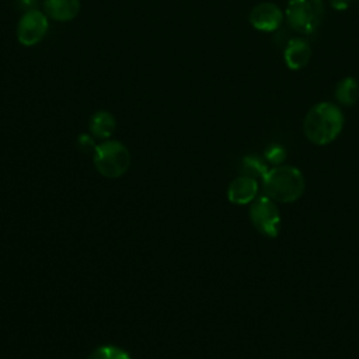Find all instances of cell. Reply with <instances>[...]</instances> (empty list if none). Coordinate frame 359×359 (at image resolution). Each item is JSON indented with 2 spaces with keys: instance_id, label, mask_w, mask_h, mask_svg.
<instances>
[{
  "instance_id": "6da1fadb",
  "label": "cell",
  "mask_w": 359,
  "mask_h": 359,
  "mask_svg": "<svg viewBox=\"0 0 359 359\" xmlns=\"http://www.w3.org/2000/svg\"><path fill=\"white\" fill-rule=\"evenodd\" d=\"M344 128V114L332 102H318L313 105L303 121L306 137L318 146L334 142Z\"/></svg>"
},
{
  "instance_id": "7a4b0ae2",
  "label": "cell",
  "mask_w": 359,
  "mask_h": 359,
  "mask_svg": "<svg viewBox=\"0 0 359 359\" xmlns=\"http://www.w3.org/2000/svg\"><path fill=\"white\" fill-rule=\"evenodd\" d=\"M262 181L265 195L276 202H294L304 192V177L292 165H278L268 170Z\"/></svg>"
},
{
  "instance_id": "3957f363",
  "label": "cell",
  "mask_w": 359,
  "mask_h": 359,
  "mask_svg": "<svg viewBox=\"0 0 359 359\" xmlns=\"http://www.w3.org/2000/svg\"><path fill=\"white\" fill-rule=\"evenodd\" d=\"M285 18L289 27L302 35L317 31L324 18L323 0H289Z\"/></svg>"
},
{
  "instance_id": "277c9868",
  "label": "cell",
  "mask_w": 359,
  "mask_h": 359,
  "mask_svg": "<svg viewBox=\"0 0 359 359\" xmlns=\"http://www.w3.org/2000/svg\"><path fill=\"white\" fill-rule=\"evenodd\" d=\"M94 165L102 177H122L130 165V153L123 143L118 140H105L95 146Z\"/></svg>"
},
{
  "instance_id": "5b68a950",
  "label": "cell",
  "mask_w": 359,
  "mask_h": 359,
  "mask_svg": "<svg viewBox=\"0 0 359 359\" xmlns=\"http://www.w3.org/2000/svg\"><path fill=\"white\" fill-rule=\"evenodd\" d=\"M250 219L259 233L268 237L278 236L280 227V213L275 202L266 195L252 201L250 208Z\"/></svg>"
},
{
  "instance_id": "8992f818",
  "label": "cell",
  "mask_w": 359,
  "mask_h": 359,
  "mask_svg": "<svg viewBox=\"0 0 359 359\" xmlns=\"http://www.w3.org/2000/svg\"><path fill=\"white\" fill-rule=\"evenodd\" d=\"M48 27L49 22L46 14L38 10H29L20 18L17 27V38L21 45L34 46L45 36Z\"/></svg>"
},
{
  "instance_id": "52a82bcc",
  "label": "cell",
  "mask_w": 359,
  "mask_h": 359,
  "mask_svg": "<svg viewBox=\"0 0 359 359\" xmlns=\"http://www.w3.org/2000/svg\"><path fill=\"white\" fill-rule=\"evenodd\" d=\"M285 14L280 7L272 1H261L255 4L248 15L250 24L264 32L276 31L283 22Z\"/></svg>"
},
{
  "instance_id": "ba28073f",
  "label": "cell",
  "mask_w": 359,
  "mask_h": 359,
  "mask_svg": "<svg viewBox=\"0 0 359 359\" xmlns=\"http://www.w3.org/2000/svg\"><path fill=\"white\" fill-rule=\"evenodd\" d=\"M258 184L254 177L241 175L236 178L227 189V198L236 205H247L257 198Z\"/></svg>"
},
{
  "instance_id": "9c48e42d",
  "label": "cell",
  "mask_w": 359,
  "mask_h": 359,
  "mask_svg": "<svg viewBox=\"0 0 359 359\" xmlns=\"http://www.w3.org/2000/svg\"><path fill=\"white\" fill-rule=\"evenodd\" d=\"M311 57V48L303 38H293L283 50V59L290 70H300L307 66Z\"/></svg>"
},
{
  "instance_id": "30bf717a",
  "label": "cell",
  "mask_w": 359,
  "mask_h": 359,
  "mask_svg": "<svg viewBox=\"0 0 359 359\" xmlns=\"http://www.w3.org/2000/svg\"><path fill=\"white\" fill-rule=\"evenodd\" d=\"M43 10L55 21H70L80 11V0H45Z\"/></svg>"
},
{
  "instance_id": "8fae6325",
  "label": "cell",
  "mask_w": 359,
  "mask_h": 359,
  "mask_svg": "<svg viewBox=\"0 0 359 359\" xmlns=\"http://www.w3.org/2000/svg\"><path fill=\"white\" fill-rule=\"evenodd\" d=\"M334 95L335 100L342 105H355L359 100V81L351 76L341 79L335 86Z\"/></svg>"
},
{
  "instance_id": "7c38bea8",
  "label": "cell",
  "mask_w": 359,
  "mask_h": 359,
  "mask_svg": "<svg viewBox=\"0 0 359 359\" xmlns=\"http://www.w3.org/2000/svg\"><path fill=\"white\" fill-rule=\"evenodd\" d=\"M115 118L107 111H98L90 119V132L98 139H108L115 132Z\"/></svg>"
},
{
  "instance_id": "4fadbf2b",
  "label": "cell",
  "mask_w": 359,
  "mask_h": 359,
  "mask_svg": "<svg viewBox=\"0 0 359 359\" xmlns=\"http://www.w3.org/2000/svg\"><path fill=\"white\" fill-rule=\"evenodd\" d=\"M87 359H132L123 349L116 346H100Z\"/></svg>"
},
{
  "instance_id": "5bb4252c",
  "label": "cell",
  "mask_w": 359,
  "mask_h": 359,
  "mask_svg": "<svg viewBox=\"0 0 359 359\" xmlns=\"http://www.w3.org/2000/svg\"><path fill=\"white\" fill-rule=\"evenodd\" d=\"M244 168L247 171L245 175H250V177H258L261 180H264L265 174L268 172V168L265 165V163H262L259 158L254 157V156H248L244 158Z\"/></svg>"
},
{
  "instance_id": "9a60e30c",
  "label": "cell",
  "mask_w": 359,
  "mask_h": 359,
  "mask_svg": "<svg viewBox=\"0 0 359 359\" xmlns=\"http://www.w3.org/2000/svg\"><path fill=\"white\" fill-rule=\"evenodd\" d=\"M286 157V151L283 150V147L273 144L266 150V160L272 164H280Z\"/></svg>"
},
{
  "instance_id": "2e32d148",
  "label": "cell",
  "mask_w": 359,
  "mask_h": 359,
  "mask_svg": "<svg viewBox=\"0 0 359 359\" xmlns=\"http://www.w3.org/2000/svg\"><path fill=\"white\" fill-rule=\"evenodd\" d=\"M77 144H79V147L83 150V151H90V150H95V143H94V140H93V137H90V136H87V135H81L80 137H79V142H77Z\"/></svg>"
},
{
  "instance_id": "e0dca14e",
  "label": "cell",
  "mask_w": 359,
  "mask_h": 359,
  "mask_svg": "<svg viewBox=\"0 0 359 359\" xmlns=\"http://www.w3.org/2000/svg\"><path fill=\"white\" fill-rule=\"evenodd\" d=\"M328 3L332 8L342 11V10H346L349 7L351 0H328Z\"/></svg>"
}]
</instances>
